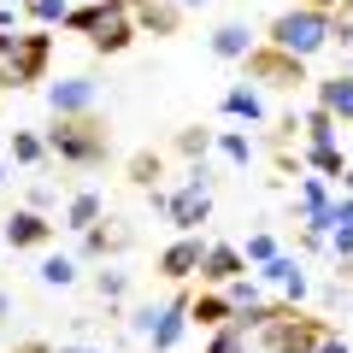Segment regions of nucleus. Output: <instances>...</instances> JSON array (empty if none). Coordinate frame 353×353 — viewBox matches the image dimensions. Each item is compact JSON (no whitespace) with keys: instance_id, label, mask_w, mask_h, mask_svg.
<instances>
[{"instance_id":"nucleus-38","label":"nucleus","mask_w":353,"mask_h":353,"mask_svg":"<svg viewBox=\"0 0 353 353\" xmlns=\"http://www.w3.org/2000/svg\"><path fill=\"white\" fill-rule=\"evenodd\" d=\"M18 18H24V12H18L12 0H6V6H0V30H12V24H18Z\"/></svg>"},{"instance_id":"nucleus-28","label":"nucleus","mask_w":353,"mask_h":353,"mask_svg":"<svg viewBox=\"0 0 353 353\" xmlns=\"http://www.w3.org/2000/svg\"><path fill=\"white\" fill-rule=\"evenodd\" d=\"M41 283H48V289H71L77 283V259H65V253L41 259Z\"/></svg>"},{"instance_id":"nucleus-7","label":"nucleus","mask_w":353,"mask_h":353,"mask_svg":"<svg viewBox=\"0 0 353 353\" xmlns=\"http://www.w3.org/2000/svg\"><path fill=\"white\" fill-rule=\"evenodd\" d=\"M48 59H53V36H48V30H30V36L18 41L12 65H6V83H12V88L41 83V77H48Z\"/></svg>"},{"instance_id":"nucleus-32","label":"nucleus","mask_w":353,"mask_h":353,"mask_svg":"<svg viewBox=\"0 0 353 353\" xmlns=\"http://www.w3.org/2000/svg\"><path fill=\"white\" fill-rule=\"evenodd\" d=\"M124 289H130L124 271H101V277H94V294H101V301H124Z\"/></svg>"},{"instance_id":"nucleus-15","label":"nucleus","mask_w":353,"mask_h":353,"mask_svg":"<svg viewBox=\"0 0 353 353\" xmlns=\"http://www.w3.org/2000/svg\"><path fill=\"white\" fill-rule=\"evenodd\" d=\"M130 12H136L141 36H176V30H183V18H189L176 0H130Z\"/></svg>"},{"instance_id":"nucleus-29","label":"nucleus","mask_w":353,"mask_h":353,"mask_svg":"<svg viewBox=\"0 0 353 353\" xmlns=\"http://www.w3.org/2000/svg\"><path fill=\"white\" fill-rule=\"evenodd\" d=\"M218 153H224L230 165H253V141L241 136V130H218Z\"/></svg>"},{"instance_id":"nucleus-16","label":"nucleus","mask_w":353,"mask_h":353,"mask_svg":"<svg viewBox=\"0 0 353 353\" xmlns=\"http://www.w3.org/2000/svg\"><path fill=\"white\" fill-rule=\"evenodd\" d=\"M236 318V301H230L224 289H201L189 301V324H201V330H218V324H230Z\"/></svg>"},{"instance_id":"nucleus-4","label":"nucleus","mask_w":353,"mask_h":353,"mask_svg":"<svg viewBox=\"0 0 353 353\" xmlns=\"http://www.w3.org/2000/svg\"><path fill=\"white\" fill-rule=\"evenodd\" d=\"M241 71H248L253 88H301V83H312V77H306V59H294V53L271 48L265 36H259V48L241 59Z\"/></svg>"},{"instance_id":"nucleus-1","label":"nucleus","mask_w":353,"mask_h":353,"mask_svg":"<svg viewBox=\"0 0 353 353\" xmlns=\"http://www.w3.org/2000/svg\"><path fill=\"white\" fill-rule=\"evenodd\" d=\"M65 30H71V36H83L88 48L101 53V59H118V53H130V41L141 36L136 12H130V0H83V6H71Z\"/></svg>"},{"instance_id":"nucleus-12","label":"nucleus","mask_w":353,"mask_h":353,"mask_svg":"<svg viewBox=\"0 0 353 353\" xmlns=\"http://www.w3.org/2000/svg\"><path fill=\"white\" fill-rule=\"evenodd\" d=\"M189 301H194V294H171V301L153 312V330H148L153 353H171L176 341H183V330H189Z\"/></svg>"},{"instance_id":"nucleus-10","label":"nucleus","mask_w":353,"mask_h":353,"mask_svg":"<svg viewBox=\"0 0 353 353\" xmlns=\"http://www.w3.org/2000/svg\"><path fill=\"white\" fill-rule=\"evenodd\" d=\"M136 248V230L124 224V218H101V224L83 230V253L88 259H118V253Z\"/></svg>"},{"instance_id":"nucleus-27","label":"nucleus","mask_w":353,"mask_h":353,"mask_svg":"<svg viewBox=\"0 0 353 353\" xmlns=\"http://www.w3.org/2000/svg\"><path fill=\"white\" fill-rule=\"evenodd\" d=\"M306 159H312V171H324V176H347V159H341V148L336 141H324V148H306Z\"/></svg>"},{"instance_id":"nucleus-23","label":"nucleus","mask_w":353,"mask_h":353,"mask_svg":"<svg viewBox=\"0 0 353 353\" xmlns=\"http://www.w3.org/2000/svg\"><path fill=\"white\" fill-rule=\"evenodd\" d=\"M248 341H253V336L236 324V318H230V324L206 330V347H201V353H248Z\"/></svg>"},{"instance_id":"nucleus-21","label":"nucleus","mask_w":353,"mask_h":353,"mask_svg":"<svg viewBox=\"0 0 353 353\" xmlns=\"http://www.w3.org/2000/svg\"><path fill=\"white\" fill-rule=\"evenodd\" d=\"M6 159H12V165H41V159H53V153H48V136H36V130H12Z\"/></svg>"},{"instance_id":"nucleus-42","label":"nucleus","mask_w":353,"mask_h":353,"mask_svg":"<svg viewBox=\"0 0 353 353\" xmlns=\"http://www.w3.org/2000/svg\"><path fill=\"white\" fill-rule=\"evenodd\" d=\"M6 88H12V83H6V65H0V94H6Z\"/></svg>"},{"instance_id":"nucleus-25","label":"nucleus","mask_w":353,"mask_h":353,"mask_svg":"<svg viewBox=\"0 0 353 353\" xmlns=\"http://www.w3.org/2000/svg\"><path fill=\"white\" fill-rule=\"evenodd\" d=\"M159 171H165V159H159V153H153V148H141L136 153V159H130V183H136V189H159Z\"/></svg>"},{"instance_id":"nucleus-8","label":"nucleus","mask_w":353,"mask_h":353,"mask_svg":"<svg viewBox=\"0 0 353 353\" xmlns=\"http://www.w3.org/2000/svg\"><path fill=\"white\" fill-rule=\"evenodd\" d=\"M101 88H94V77H59V83H48V112L53 118H77V112H101Z\"/></svg>"},{"instance_id":"nucleus-34","label":"nucleus","mask_w":353,"mask_h":353,"mask_svg":"<svg viewBox=\"0 0 353 353\" xmlns=\"http://www.w3.org/2000/svg\"><path fill=\"white\" fill-rule=\"evenodd\" d=\"M318 353H353L347 336H336V330H324V341H318Z\"/></svg>"},{"instance_id":"nucleus-14","label":"nucleus","mask_w":353,"mask_h":353,"mask_svg":"<svg viewBox=\"0 0 353 353\" xmlns=\"http://www.w3.org/2000/svg\"><path fill=\"white\" fill-rule=\"evenodd\" d=\"M312 106H324L336 124H353V71L318 77V83H312Z\"/></svg>"},{"instance_id":"nucleus-13","label":"nucleus","mask_w":353,"mask_h":353,"mask_svg":"<svg viewBox=\"0 0 353 353\" xmlns=\"http://www.w3.org/2000/svg\"><path fill=\"white\" fill-rule=\"evenodd\" d=\"M6 248H18V253H36V248H48L53 241V224H48V212H30V206H18L12 218H6Z\"/></svg>"},{"instance_id":"nucleus-35","label":"nucleus","mask_w":353,"mask_h":353,"mask_svg":"<svg viewBox=\"0 0 353 353\" xmlns=\"http://www.w3.org/2000/svg\"><path fill=\"white\" fill-rule=\"evenodd\" d=\"M12 353H59V347H53V341H41V336H30V341H18Z\"/></svg>"},{"instance_id":"nucleus-33","label":"nucleus","mask_w":353,"mask_h":353,"mask_svg":"<svg viewBox=\"0 0 353 353\" xmlns=\"http://www.w3.org/2000/svg\"><path fill=\"white\" fill-rule=\"evenodd\" d=\"M24 206H30V212H53V206H59V189H48V183H36Z\"/></svg>"},{"instance_id":"nucleus-17","label":"nucleus","mask_w":353,"mask_h":353,"mask_svg":"<svg viewBox=\"0 0 353 353\" xmlns=\"http://www.w3.org/2000/svg\"><path fill=\"white\" fill-rule=\"evenodd\" d=\"M259 277H265V283H277L289 301H301V294H306V271H301V259H294V253H277V259H265V265H259Z\"/></svg>"},{"instance_id":"nucleus-30","label":"nucleus","mask_w":353,"mask_h":353,"mask_svg":"<svg viewBox=\"0 0 353 353\" xmlns=\"http://www.w3.org/2000/svg\"><path fill=\"white\" fill-rule=\"evenodd\" d=\"M336 118L324 112V106H312V112H306V141H312V148H324V141H336Z\"/></svg>"},{"instance_id":"nucleus-41","label":"nucleus","mask_w":353,"mask_h":353,"mask_svg":"<svg viewBox=\"0 0 353 353\" xmlns=\"http://www.w3.org/2000/svg\"><path fill=\"white\" fill-rule=\"evenodd\" d=\"M341 189H347V194H353V165H347V176H341Z\"/></svg>"},{"instance_id":"nucleus-19","label":"nucleus","mask_w":353,"mask_h":353,"mask_svg":"<svg viewBox=\"0 0 353 353\" xmlns=\"http://www.w3.org/2000/svg\"><path fill=\"white\" fill-rule=\"evenodd\" d=\"M206 48H212L218 59H248V53L259 48V36H253L248 24H218L212 36H206Z\"/></svg>"},{"instance_id":"nucleus-3","label":"nucleus","mask_w":353,"mask_h":353,"mask_svg":"<svg viewBox=\"0 0 353 353\" xmlns=\"http://www.w3.org/2000/svg\"><path fill=\"white\" fill-rule=\"evenodd\" d=\"M265 41L283 53H294V59H312V53L336 48V12H312V6H283L271 24H265Z\"/></svg>"},{"instance_id":"nucleus-45","label":"nucleus","mask_w":353,"mask_h":353,"mask_svg":"<svg viewBox=\"0 0 353 353\" xmlns=\"http://www.w3.org/2000/svg\"><path fill=\"white\" fill-rule=\"evenodd\" d=\"M0 6H6V0H0Z\"/></svg>"},{"instance_id":"nucleus-11","label":"nucleus","mask_w":353,"mask_h":353,"mask_svg":"<svg viewBox=\"0 0 353 353\" xmlns=\"http://www.w3.org/2000/svg\"><path fill=\"white\" fill-rule=\"evenodd\" d=\"M201 259H206V241L201 236H176L171 248L159 253V277L165 283H189V277H201Z\"/></svg>"},{"instance_id":"nucleus-37","label":"nucleus","mask_w":353,"mask_h":353,"mask_svg":"<svg viewBox=\"0 0 353 353\" xmlns=\"http://www.w3.org/2000/svg\"><path fill=\"white\" fill-rule=\"evenodd\" d=\"M301 6H312V12H341L347 0H301Z\"/></svg>"},{"instance_id":"nucleus-40","label":"nucleus","mask_w":353,"mask_h":353,"mask_svg":"<svg viewBox=\"0 0 353 353\" xmlns=\"http://www.w3.org/2000/svg\"><path fill=\"white\" fill-rule=\"evenodd\" d=\"M176 6H183V12H201V6H212V0H176Z\"/></svg>"},{"instance_id":"nucleus-39","label":"nucleus","mask_w":353,"mask_h":353,"mask_svg":"<svg viewBox=\"0 0 353 353\" xmlns=\"http://www.w3.org/2000/svg\"><path fill=\"white\" fill-rule=\"evenodd\" d=\"M6 318H12V294L0 289V324H6Z\"/></svg>"},{"instance_id":"nucleus-46","label":"nucleus","mask_w":353,"mask_h":353,"mask_svg":"<svg viewBox=\"0 0 353 353\" xmlns=\"http://www.w3.org/2000/svg\"><path fill=\"white\" fill-rule=\"evenodd\" d=\"M0 241H6V236H0Z\"/></svg>"},{"instance_id":"nucleus-9","label":"nucleus","mask_w":353,"mask_h":353,"mask_svg":"<svg viewBox=\"0 0 353 353\" xmlns=\"http://www.w3.org/2000/svg\"><path fill=\"white\" fill-rule=\"evenodd\" d=\"M236 277H248V253L236 241H206V259H201V289H230Z\"/></svg>"},{"instance_id":"nucleus-2","label":"nucleus","mask_w":353,"mask_h":353,"mask_svg":"<svg viewBox=\"0 0 353 353\" xmlns=\"http://www.w3.org/2000/svg\"><path fill=\"white\" fill-rule=\"evenodd\" d=\"M48 153L71 171H101L112 159V124L101 112H77V118H53L48 124Z\"/></svg>"},{"instance_id":"nucleus-44","label":"nucleus","mask_w":353,"mask_h":353,"mask_svg":"<svg viewBox=\"0 0 353 353\" xmlns=\"http://www.w3.org/2000/svg\"><path fill=\"white\" fill-rule=\"evenodd\" d=\"M0 183H6V153H0Z\"/></svg>"},{"instance_id":"nucleus-31","label":"nucleus","mask_w":353,"mask_h":353,"mask_svg":"<svg viewBox=\"0 0 353 353\" xmlns=\"http://www.w3.org/2000/svg\"><path fill=\"white\" fill-rule=\"evenodd\" d=\"M241 253H248V265H265V259H277V236H271V230H259V236H248V248H241Z\"/></svg>"},{"instance_id":"nucleus-22","label":"nucleus","mask_w":353,"mask_h":353,"mask_svg":"<svg viewBox=\"0 0 353 353\" xmlns=\"http://www.w3.org/2000/svg\"><path fill=\"white\" fill-rule=\"evenodd\" d=\"M283 312H289V306H271V301H241V306H236V324L248 330V336H259V330H265V324H277Z\"/></svg>"},{"instance_id":"nucleus-24","label":"nucleus","mask_w":353,"mask_h":353,"mask_svg":"<svg viewBox=\"0 0 353 353\" xmlns=\"http://www.w3.org/2000/svg\"><path fill=\"white\" fill-rule=\"evenodd\" d=\"M171 148L183 153V159H194V165H201L206 153L218 148V136H212V130H201V124H189V130H176V141H171Z\"/></svg>"},{"instance_id":"nucleus-20","label":"nucleus","mask_w":353,"mask_h":353,"mask_svg":"<svg viewBox=\"0 0 353 353\" xmlns=\"http://www.w3.org/2000/svg\"><path fill=\"white\" fill-rule=\"evenodd\" d=\"M224 118H248V124H259L265 118V101H259V88L241 77L236 88H224Z\"/></svg>"},{"instance_id":"nucleus-18","label":"nucleus","mask_w":353,"mask_h":353,"mask_svg":"<svg viewBox=\"0 0 353 353\" xmlns=\"http://www.w3.org/2000/svg\"><path fill=\"white\" fill-rule=\"evenodd\" d=\"M106 218V194L101 189H77L71 201H65V230H77V236H83L88 224H101Z\"/></svg>"},{"instance_id":"nucleus-26","label":"nucleus","mask_w":353,"mask_h":353,"mask_svg":"<svg viewBox=\"0 0 353 353\" xmlns=\"http://www.w3.org/2000/svg\"><path fill=\"white\" fill-rule=\"evenodd\" d=\"M24 18H30V24H41V30H53V24L71 18V6H65V0H24Z\"/></svg>"},{"instance_id":"nucleus-36","label":"nucleus","mask_w":353,"mask_h":353,"mask_svg":"<svg viewBox=\"0 0 353 353\" xmlns=\"http://www.w3.org/2000/svg\"><path fill=\"white\" fill-rule=\"evenodd\" d=\"M18 41H24V36H6V30H0V65H12V53H18Z\"/></svg>"},{"instance_id":"nucleus-5","label":"nucleus","mask_w":353,"mask_h":353,"mask_svg":"<svg viewBox=\"0 0 353 353\" xmlns=\"http://www.w3.org/2000/svg\"><path fill=\"white\" fill-rule=\"evenodd\" d=\"M324 330H330L324 318L294 312V306H289V312H283L277 324H265V330H259V347H265V353H318Z\"/></svg>"},{"instance_id":"nucleus-43","label":"nucleus","mask_w":353,"mask_h":353,"mask_svg":"<svg viewBox=\"0 0 353 353\" xmlns=\"http://www.w3.org/2000/svg\"><path fill=\"white\" fill-rule=\"evenodd\" d=\"M59 353H94V347H59Z\"/></svg>"},{"instance_id":"nucleus-6","label":"nucleus","mask_w":353,"mask_h":353,"mask_svg":"<svg viewBox=\"0 0 353 353\" xmlns=\"http://www.w3.org/2000/svg\"><path fill=\"white\" fill-rule=\"evenodd\" d=\"M206 212H212V183H206V165H189L183 189L171 194V224L183 230V236H194V224H206Z\"/></svg>"}]
</instances>
